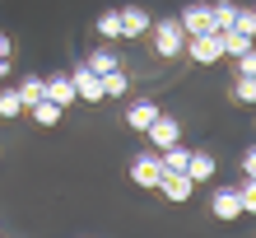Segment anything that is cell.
I'll list each match as a JSON object with an SVG mask.
<instances>
[{
  "instance_id": "5b68a950",
  "label": "cell",
  "mask_w": 256,
  "mask_h": 238,
  "mask_svg": "<svg viewBox=\"0 0 256 238\" xmlns=\"http://www.w3.org/2000/svg\"><path fill=\"white\" fill-rule=\"evenodd\" d=\"M70 84H74V98H80V103H102V80H98L88 66L70 70Z\"/></svg>"
},
{
  "instance_id": "7a4b0ae2",
  "label": "cell",
  "mask_w": 256,
  "mask_h": 238,
  "mask_svg": "<svg viewBox=\"0 0 256 238\" xmlns=\"http://www.w3.org/2000/svg\"><path fill=\"white\" fill-rule=\"evenodd\" d=\"M182 52L191 56L196 66H214V61H224V42H219V28H210V33H191Z\"/></svg>"
},
{
  "instance_id": "ffe728a7",
  "label": "cell",
  "mask_w": 256,
  "mask_h": 238,
  "mask_svg": "<svg viewBox=\"0 0 256 238\" xmlns=\"http://www.w3.org/2000/svg\"><path fill=\"white\" fill-rule=\"evenodd\" d=\"M233 98H238V103H256V75H242V70H238V80H233Z\"/></svg>"
},
{
  "instance_id": "8fae6325",
  "label": "cell",
  "mask_w": 256,
  "mask_h": 238,
  "mask_svg": "<svg viewBox=\"0 0 256 238\" xmlns=\"http://www.w3.org/2000/svg\"><path fill=\"white\" fill-rule=\"evenodd\" d=\"M177 24L186 28V38H191V33H210V28H214V19H210V5H186L182 14H177Z\"/></svg>"
},
{
  "instance_id": "7c38bea8",
  "label": "cell",
  "mask_w": 256,
  "mask_h": 238,
  "mask_svg": "<svg viewBox=\"0 0 256 238\" xmlns=\"http://www.w3.org/2000/svg\"><path fill=\"white\" fill-rule=\"evenodd\" d=\"M154 117H158V103H154V98H135L130 108H126V126H130V131H144Z\"/></svg>"
},
{
  "instance_id": "4fadbf2b",
  "label": "cell",
  "mask_w": 256,
  "mask_h": 238,
  "mask_svg": "<svg viewBox=\"0 0 256 238\" xmlns=\"http://www.w3.org/2000/svg\"><path fill=\"white\" fill-rule=\"evenodd\" d=\"M88 70H94V75H108V70H116L122 66V56H116L112 47H98V52H88V61H84Z\"/></svg>"
},
{
  "instance_id": "e0dca14e",
  "label": "cell",
  "mask_w": 256,
  "mask_h": 238,
  "mask_svg": "<svg viewBox=\"0 0 256 238\" xmlns=\"http://www.w3.org/2000/svg\"><path fill=\"white\" fill-rule=\"evenodd\" d=\"M28 112H33V122H38V126H56V122H61V108H56L52 98H38Z\"/></svg>"
},
{
  "instance_id": "30bf717a",
  "label": "cell",
  "mask_w": 256,
  "mask_h": 238,
  "mask_svg": "<svg viewBox=\"0 0 256 238\" xmlns=\"http://www.w3.org/2000/svg\"><path fill=\"white\" fill-rule=\"evenodd\" d=\"M214 168H219V163H214V154H210V150H191V154H186V177H191V182H210Z\"/></svg>"
},
{
  "instance_id": "6da1fadb",
  "label": "cell",
  "mask_w": 256,
  "mask_h": 238,
  "mask_svg": "<svg viewBox=\"0 0 256 238\" xmlns=\"http://www.w3.org/2000/svg\"><path fill=\"white\" fill-rule=\"evenodd\" d=\"M149 42H154V56H163V61H172V56H182L186 47V28L177 24V19H158V24H149Z\"/></svg>"
},
{
  "instance_id": "277c9868",
  "label": "cell",
  "mask_w": 256,
  "mask_h": 238,
  "mask_svg": "<svg viewBox=\"0 0 256 238\" xmlns=\"http://www.w3.org/2000/svg\"><path fill=\"white\" fill-rule=\"evenodd\" d=\"M144 136H149V145H154V150H168V145H177V140H182V126H177V117L158 112L154 122L144 126Z\"/></svg>"
},
{
  "instance_id": "8992f818",
  "label": "cell",
  "mask_w": 256,
  "mask_h": 238,
  "mask_svg": "<svg viewBox=\"0 0 256 238\" xmlns=\"http://www.w3.org/2000/svg\"><path fill=\"white\" fill-rule=\"evenodd\" d=\"M42 98H52L61 112L80 103V98H74V84H70V75H52V80H42Z\"/></svg>"
},
{
  "instance_id": "cb8c5ba5",
  "label": "cell",
  "mask_w": 256,
  "mask_h": 238,
  "mask_svg": "<svg viewBox=\"0 0 256 238\" xmlns=\"http://www.w3.org/2000/svg\"><path fill=\"white\" fill-rule=\"evenodd\" d=\"M0 56H14V42H10V33H0Z\"/></svg>"
},
{
  "instance_id": "7402d4cb",
  "label": "cell",
  "mask_w": 256,
  "mask_h": 238,
  "mask_svg": "<svg viewBox=\"0 0 256 238\" xmlns=\"http://www.w3.org/2000/svg\"><path fill=\"white\" fill-rule=\"evenodd\" d=\"M233 28L252 38V33H256V14H252V10H238V14H233Z\"/></svg>"
},
{
  "instance_id": "ac0fdd59",
  "label": "cell",
  "mask_w": 256,
  "mask_h": 238,
  "mask_svg": "<svg viewBox=\"0 0 256 238\" xmlns=\"http://www.w3.org/2000/svg\"><path fill=\"white\" fill-rule=\"evenodd\" d=\"M14 94H19V103H24V112L33 108V103L42 98V75H24V84L14 89Z\"/></svg>"
},
{
  "instance_id": "3957f363",
  "label": "cell",
  "mask_w": 256,
  "mask_h": 238,
  "mask_svg": "<svg viewBox=\"0 0 256 238\" xmlns=\"http://www.w3.org/2000/svg\"><path fill=\"white\" fill-rule=\"evenodd\" d=\"M158 177H163L158 150H144V154H135V159H130V182H135V187L154 191V187H158Z\"/></svg>"
},
{
  "instance_id": "9a60e30c",
  "label": "cell",
  "mask_w": 256,
  "mask_h": 238,
  "mask_svg": "<svg viewBox=\"0 0 256 238\" xmlns=\"http://www.w3.org/2000/svg\"><path fill=\"white\" fill-rule=\"evenodd\" d=\"M219 42H224V56H242V52H252V38L238 33V28H224Z\"/></svg>"
},
{
  "instance_id": "5bb4252c",
  "label": "cell",
  "mask_w": 256,
  "mask_h": 238,
  "mask_svg": "<svg viewBox=\"0 0 256 238\" xmlns=\"http://www.w3.org/2000/svg\"><path fill=\"white\" fill-rule=\"evenodd\" d=\"M94 28H98V38L116 42V38H122V14H116V10H102L98 19H94Z\"/></svg>"
},
{
  "instance_id": "603a6c76",
  "label": "cell",
  "mask_w": 256,
  "mask_h": 238,
  "mask_svg": "<svg viewBox=\"0 0 256 238\" xmlns=\"http://www.w3.org/2000/svg\"><path fill=\"white\" fill-rule=\"evenodd\" d=\"M252 173H256V150L242 154V177H252Z\"/></svg>"
},
{
  "instance_id": "9c48e42d",
  "label": "cell",
  "mask_w": 256,
  "mask_h": 238,
  "mask_svg": "<svg viewBox=\"0 0 256 238\" xmlns=\"http://www.w3.org/2000/svg\"><path fill=\"white\" fill-rule=\"evenodd\" d=\"M122 14V38H144L149 33V10H140V5H126V10H116Z\"/></svg>"
},
{
  "instance_id": "2e32d148",
  "label": "cell",
  "mask_w": 256,
  "mask_h": 238,
  "mask_svg": "<svg viewBox=\"0 0 256 238\" xmlns=\"http://www.w3.org/2000/svg\"><path fill=\"white\" fill-rule=\"evenodd\" d=\"M98 80H102V98H122V94H126V84H130L122 66H116V70H108V75H98Z\"/></svg>"
},
{
  "instance_id": "ba28073f",
  "label": "cell",
  "mask_w": 256,
  "mask_h": 238,
  "mask_svg": "<svg viewBox=\"0 0 256 238\" xmlns=\"http://www.w3.org/2000/svg\"><path fill=\"white\" fill-rule=\"evenodd\" d=\"M154 191H163V201H191V191H196V182H191L186 173H163Z\"/></svg>"
},
{
  "instance_id": "d6986e66",
  "label": "cell",
  "mask_w": 256,
  "mask_h": 238,
  "mask_svg": "<svg viewBox=\"0 0 256 238\" xmlns=\"http://www.w3.org/2000/svg\"><path fill=\"white\" fill-rule=\"evenodd\" d=\"M233 14H238V5L233 0H214V5H210V19H214V28L224 33V28H233Z\"/></svg>"
},
{
  "instance_id": "44dd1931",
  "label": "cell",
  "mask_w": 256,
  "mask_h": 238,
  "mask_svg": "<svg viewBox=\"0 0 256 238\" xmlns=\"http://www.w3.org/2000/svg\"><path fill=\"white\" fill-rule=\"evenodd\" d=\"M19 112H24L19 94H14V89H0V117H19Z\"/></svg>"
},
{
  "instance_id": "52a82bcc",
  "label": "cell",
  "mask_w": 256,
  "mask_h": 238,
  "mask_svg": "<svg viewBox=\"0 0 256 238\" xmlns=\"http://www.w3.org/2000/svg\"><path fill=\"white\" fill-rule=\"evenodd\" d=\"M210 215L214 219H238L242 215V196H238L233 187H219L214 196H210Z\"/></svg>"
},
{
  "instance_id": "d4e9b609",
  "label": "cell",
  "mask_w": 256,
  "mask_h": 238,
  "mask_svg": "<svg viewBox=\"0 0 256 238\" xmlns=\"http://www.w3.org/2000/svg\"><path fill=\"white\" fill-rule=\"evenodd\" d=\"M10 75V56H0V80H5Z\"/></svg>"
}]
</instances>
